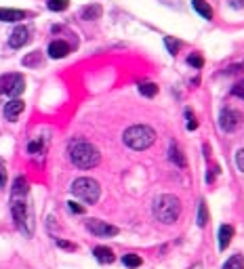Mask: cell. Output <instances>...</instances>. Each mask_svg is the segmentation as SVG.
Here are the masks:
<instances>
[{"instance_id":"cell-21","label":"cell","mask_w":244,"mask_h":269,"mask_svg":"<svg viewBox=\"0 0 244 269\" xmlns=\"http://www.w3.org/2000/svg\"><path fill=\"white\" fill-rule=\"evenodd\" d=\"M46 7H49L51 11H55V13H61V11H65L69 7V0H49Z\"/></svg>"},{"instance_id":"cell-4","label":"cell","mask_w":244,"mask_h":269,"mask_svg":"<svg viewBox=\"0 0 244 269\" xmlns=\"http://www.w3.org/2000/svg\"><path fill=\"white\" fill-rule=\"evenodd\" d=\"M72 194L76 198H80L83 202L87 204H95L101 196V187L95 179H89V177H80L72 183Z\"/></svg>"},{"instance_id":"cell-20","label":"cell","mask_w":244,"mask_h":269,"mask_svg":"<svg viewBox=\"0 0 244 269\" xmlns=\"http://www.w3.org/2000/svg\"><path fill=\"white\" fill-rule=\"evenodd\" d=\"M139 93H141L143 97H154L158 93V86L154 82H143V84H139Z\"/></svg>"},{"instance_id":"cell-5","label":"cell","mask_w":244,"mask_h":269,"mask_svg":"<svg viewBox=\"0 0 244 269\" xmlns=\"http://www.w3.org/2000/svg\"><path fill=\"white\" fill-rule=\"evenodd\" d=\"M11 210H13V219H15V225L19 227V231L23 236H32L34 231V221L30 215V208L28 204L23 202V198H13V204H11Z\"/></svg>"},{"instance_id":"cell-2","label":"cell","mask_w":244,"mask_h":269,"mask_svg":"<svg viewBox=\"0 0 244 269\" xmlns=\"http://www.w3.org/2000/svg\"><path fill=\"white\" fill-rule=\"evenodd\" d=\"M154 215L158 221H162V223H175V221L179 219L181 215V202L179 198L171 196V194H165V196H158L154 200Z\"/></svg>"},{"instance_id":"cell-23","label":"cell","mask_w":244,"mask_h":269,"mask_svg":"<svg viewBox=\"0 0 244 269\" xmlns=\"http://www.w3.org/2000/svg\"><path fill=\"white\" fill-rule=\"evenodd\" d=\"M206 221H208V213H206V202L200 200V206H198V225L204 227L206 225Z\"/></svg>"},{"instance_id":"cell-24","label":"cell","mask_w":244,"mask_h":269,"mask_svg":"<svg viewBox=\"0 0 244 269\" xmlns=\"http://www.w3.org/2000/svg\"><path fill=\"white\" fill-rule=\"evenodd\" d=\"M44 149V141L42 139H34V141H30V145H28V151L34 156V154H40V151Z\"/></svg>"},{"instance_id":"cell-8","label":"cell","mask_w":244,"mask_h":269,"mask_svg":"<svg viewBox=\"0 0 244 269\" xmlns=\"http://www.w3.org/2000/svg\"><path fill=\"white\" fill-rule=\"evenodd\" d=\"M87 229L91 233H95L97 238H112V236H118V227H114L106 221H99V219H89L87 221Z\"/></svg>"},{"instance_id":"cell-18","label":"cell","mask_w":244,"mask_h":269,"mask_svg":"<svg viewBox=\"0 0 244 269\" xmlns=\"http://www.w3.org/2000/svg\"><path fill=\"white\" fill-rule=\"evenodd\" d=\"M192 7L198 11V13H200L204 19H213V9L208 7L206 0H192Z\"/></svg>"},{"instance_id":"cell-29","label":"cell","mask_w":244,"mask_h":269,"mask_svg":"<svg viewBox=\"0 0 244 269\" xmlns=\"http://www.w3.org/2000/svg\"><path fill=\"white\" fill-rule=\"evenodd\" d=\"M7 185V166H5V162L0 160V187H5Z\"/></svg>"},{"instance_id":"cell-1","label":"cell","mask_w":244,"mask_h":269,"mask_svg":"<svg viewBox=\"0 0 244 269\" xmlns=\"http://www.w3.org/2000/svg\"><path fill=\"white\" fill-rule=\"evenodd\" d=\"M69 160L74 162L78 168H95L101 160V154L95 145H91L87 141H74L69 143Z\"/></svg>"},{"instance_id":"cell-12","label":"cell","mask_w":244,"mask_h":269,"mask_svg":"<svg viewBox=\"0 0 244 269\" xmlns=\"http://www.w3.org/2000/svg\"><path fill=\"white\" fill-rule=\"evenodd\" d=\"M169 158H171L173 164L179 166V168H185V166H188V160H185L183 151H181L175 143H171V147H169Z\"/></svg>"},{"instance_id":"cell-31","label":"cell","mask_w":244,"mask_h":269,"mask_svg":"<svg viewBox=\"0 0 244 269\" xmlns=\"http://www.w3.org/2000/svg\"><path fill=\"white\" fill-rule=\"evenodd\" d=\"M57 246H59V248H65V250H76V244L65 242V240H57Z\"/></svg>"},{"instance_id":"cell-9","label":"cell","mask_w":244,"mask_h":269,"mask_svg":"<svg viewBox=\"0 0 244 269\" xmlns=\"http://www.w3.org/2000/svg\"><path fill=\"white\" fill-rule=\"evenodd\" d=\"M30 40V28L26 26H17L13 30V34H11V38H9V44L13 46V49H21L23 44H26Z\"/></svg>"},{"instance_id":"cell-16","label":"cell","mask_w":244,"mask_h":269,"mask_svg":"<svg viewBox=\"0 0 244 269\" xmlns=\"http://www.w3.org/2000/svg\"><path fill=\"white\" fill-rule=\"evenodd\" d=\"M28 192H30V185H28L26 177H17L13 183V198H23V196H28Z\"/></svg>"},{"instance_id":"cell-19","label":"cell","mask_w":244,"mask_h":269,"mask_svg":"<svg viewBox=\"0 0 244 269\" xmlns=\"http://www.w3.org/2000/svg\"><path fill=\"white\" fill-rule=\"evenodd\" d=\"M223 269H244V256L242 254H234L229 256V259L225 261Z\"/></svg>"},{"instance_id":"cell-13","label":"cell","mask_w":244,"mask_h":269,"mask_svg":"<svg viewBox=\"0 0 244 269\" xmlns=\"http://www.w3.org/2000/svg\"><path fill=\"white\" fill-rule=\"evenodd\" d=\"M231 238H234V227L231 225H221L219 227V248L225 250L229 246Z\"/></svg>"},{"instance_id":"cell-27","label":"cell","mask_w":244,"mask_h":269,"mask_svg":"<svg viewBox=\"0 0 244 269\" xmlns=\"http://www.w3.org/2000/svg\"><path fill=\"white\" fill-rule=\"evenodd\" d=\"M188 63H190L192 67H202V65H204V59H202L200 55H190V57H188Z\"/></svg>"},{"instance_id":"cell-28","label":"cell","mask_w":244,"mask_h":269,"mask_svg":"<svg viewBox=\"0 0 244 269\" xmlns=\"http://www.w3.org/2000/svg\"><path fill=\"white\" fill-rule=\"evenodd\" d=\"M236 166H238L240 172H244V149L236 151Z\"/></svg>"},{"instance_id":"cell-6","label":"cell","mask_w":244,"mask_h":269,"mask_svg":"<svg viewBox=\"0 0 244 269\" xmlns=\"http://www.w3.org/2000/svg\"><path fill=\"white\" fill-rule=\"evenodd\" d=\"M23 88H26V80L19 74H7V76L0 78V93H3V95L17 99L23 93Z\"/></svg>"},{"instance_id":"cell-17","label":"cell","mask_w":244,"mask_h":269,"mask_svg":"<svg viewBox=\"0 0 244 269\" xmlns=\"http://www.w3.org/2000/svg\"><path fill=\"white\" fill-rule=\"evenodd\" d=\"M80 17L87 19V21H93V19H99L101 17V7L99 5H89L80 11Z\"/></svg>"},{"instance_id":"cell-15","label":"cell","mask_w":244,"mask_h":269,"mask_svg":"<svg viewBox=\"0 0 244 269\" xmlns=\"http://www.w3.org/2000/svg\"><path fill=\"white\" fill-rule=\"evenodd\" d=\"M26 17V11H19V9H0V21H21Z\"/></svg>"},{"instance_id":"cell-26","label":"cell","mask_w":244,"mask_h":269,"mask_svg":"<svg viewBox=\"0 0 244 269\" xmlns=\"http://www.w3.org/2000/svg\"><path fill=\"white\" fill-rule=\"evenodd\" d=\"M185 118H188V131H196V128H198V122H196L194 114L190 110H185Z\"/></svg>"},{"instance_id":"cell-32","label":"cell","mask_w":244,"mask_h":269,"mask_svg":"<svg viewBox=\"0 0 244 269\" xmlns=\"http://www.w3.org/2000/svg\"><path fill=\"white\" fill-rule=\"evenodd\" d=\"M231 93H234L236 97H242V99H244V80H242V82H238L234 88H231Z\"/></svg>"},{"instance_id":"cell-3","label":"cell","mask_w":244,"mask_h":269,"mask_svg":"<svg viewBox=\"0 0 244 269\" xmlns=\"http://www.w3.org/2000/svg\"><path fill=\"white\" fill-rule=\"evenodd\" d=\"M122 139L131 149L141 151V149H147L156 141V133H154V128H149L145 124H135L131 128H126Z\"/></svg>"},{"instance_id":"cell-11","label":"cell","mask_w":244,"mask_h":269,"mask_svg":"<svg viewBox=\"0 0 244 269\" xmlns=\"http://www.w3.org/2000/svg\"><path fill=\"white\" fill-rule=\"evenodd\" d=\"M21 112H23V101L21 99H11L5 105V116H7V120H11V122H15Z\"/></svg>"},{"instance_id":"cell-25","label":"cell","mask_w":244,"mask_h":269,"mask_svg":"<svg viewBox=\"0 0 244 269\" xmlns=\"http://www.w3.org/2000/svg\"><path fill=\"white\" fill-rule=\"evenodd\" d=\"M165 44H167V49H169V53H171V55H177L179 46H181V42H179V40L171 38V36H167V38H165Z\"/></svg>"},{"instance_id":"cell-22","label":"cell","mask_w":244,"mask_h":269,"mask_svg":"<svg viewBox=\"0 0 244 269\" xmlns=\"http://www.w3.org/2000/svg\"><path fill=\"white\" fill-rule=\"evenodd\" d=\"M122 263L126 267H131V269H137V267H141V256H139V254H124Z\"/></svg>"},{"instance_id":"cell-7","label":"cell","mask_w":244,"mask_h":269,"mask_svg":"<svg viewBox=\"0 0 244 269\" xmlns=\"http://www.w3.org/2000/svg\"><path fill=\"white\" fill-rule=\"evenodd\" d=\"M240 122H242L240 112L231 110V108H225V110H221V114H219V126H221V131H225V133L236 131V128L240 126Z\"/></svg>"},{"instance_id":"cell-30","label":"cell","mask_w":244,"mask_h":269,"mask_svg":"<svg viewBox=\"0 0 244 269\" xmlns=\"http://www.w3.org/2000/svg\"><path fill=\"white\" fill-rule=\"evenodd\" d=\"M67 208L72 210V213H76V215H83V213H85V206H80V204H76V202H67Z\"/></svg>"},{"instance_id":"cell-10","label":"cell","mask_w":244,"mask_h":269,"mask_svg":"<svg viewBox=\"0 0 244 269\" xmlns=\"http://www.w3.org/2000/svg\"><path fill=\"white\" fill-rule=\"evenodd\" d=\"M67 53H69V46L63 40H53L49 44V57H51V59H63Z\"/></svg>"},{"instance_id":"cell-14","label":"cell","mask_w":244,"mask_h":269,"mask_svg":"<svg viewBox=\"0 0 244 269\" xmlns=\"http://www.w3.org/2000/svg\"><path fill=\"white\" fill-rule=\"evenodd\" d=\"M93 254H95V259H97L99 263H103V265H110V263L116 261L114 252H112L108 246H97L95 250H93Z\"/></svg>"}]
</instances>
